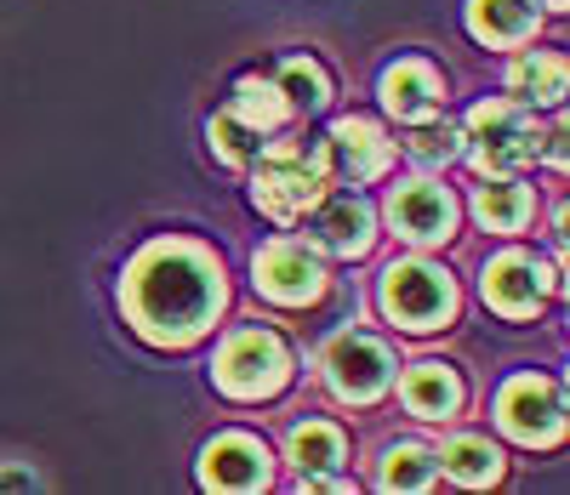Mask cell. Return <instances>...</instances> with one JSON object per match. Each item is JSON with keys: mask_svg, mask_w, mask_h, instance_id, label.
<instances>
[{"mask_svg": "<svg viewBox=\"0 0 570 495\" xmlns=\"http://www.w3.org/2000/svg\"><path fill=\"white\" fill-rule=\"evenodd\" d=\"M400 399H405V410L422 416V422H445V416L462 410V382H456L451 365L422 359V365H411V370L400 376Z\"/></svg>", "mask_w": 570, "mask_h": 495, "instance_id": "cell-15", "label": "cell"}, {"mask_svg": "<svg viewBox=\"0 0 570 495\" xmlns=\"http://www.w3.org/2000/svg\"><path fill=\"white\" fill-rule=\"evenodd\" d=\"M274 86H279V97H285V109H297V115L331 109V75H325V63H314V58H285L279 75H274Z\"/></svg>", "mask_w": 570, "mask_h": 495, "instance_id": "cell-22", "label": "cell"}, {"mask_svg": "<svg viewBox=\"0 0 570 495\" xmlns=\"http://www.w3.org/2000/svg\"><path fill=\"white\" fill-rule=\"evenodd\" d=\"M537 23V0H468V34L480 46H525Z\"/></svg>", "mask_w": 570, "mask_h": 495, "instance_id": "cell-16", "label": "cell"}, {"mask_svg": "<svg viewBox=\"0 0 570 495\" xmlns=\"http://www.w3.org/2000/svg\"><path fill=\"white\" fill-rule=\"evenodd\" d=\"M320 376H325V387L337 393L343 405H376L394 387V354L376 336H365V330H343V336L325 341Z\"/></svg>", "mask_w": 570, "mask_h": 495, "instance_id": "cell-6", "label": "cell"}, {"mask_svg": "<svg viewBox=\"0 0 570 495\" xmlns=\"http://www.w3.org/2000/svg\"><path fill=\"white\" fill-rule=\"evenodd\" d=\"M553 285H559V279H553L537 257H525V251H497V257L485 263L480 296H485V308H497L502 319H531V314H542V303H548Z\"/></svg>", "mask_w": 570, "mask_h": 495, "instance_id": "cell-9", "label": "cell"}, {"mask_svg": "<svg viewBox=\"0 0 570 495\" xmlns=\"http://www.w3.org/2000/svg\"><path fill=\"white\" fill-rule=\"evenodd\" d=\"M212 382L228 399H274V393L292 382V354L285 341L263 325H240L223 336V348L212 359Z\"/></svg>", "mask_w": 570, "mask_h": 495, "instance_id": "cell-5", "label": "cell"}, {"mask_svg": "<svg viewBox=\"0 0 570 495\" xmlns=\"http://www.w3.org/2000/svg\"><path fill=\"white\" fill-rule=\"evenodd\" d=\"M274 462H268V444L252 433H217L206 451H200V484L206 489H228V495H252L268 489Z\"/></svg>", "mask_w": 570, "mask_h": 495, "instance_id": "cell-12", "label": "cell"}, {"mask_svg": "<svg viewBox=\"0 0 570 495\" xmlns=\"http://www.w3.org/2000/svg\"><path fill=\"white\" fill-rule=\"evenodd\" d=\"M564 80H570V69L559 52H519L508 69V97L525 109H553V103H564Z\"/></svg>", "mask_w": 570, "mask_h": 495, "instance_id": "cell-17", "label": "cell"}, {"mask_svg": "<svg viewBox=\"0 0 570 495\" xmlns=\"http://www.w3.org/2000/svg\"><path fill=\"white\" fill-rule=\"evenodd\" d=\"M343 427H331V422H297L292 438H285V456H292V467L303 478H320V473H337L343 467Z\"/></svg>", "mask_w": 570, "mask_h": 495, "instance_id": "cell-20", "label": "cell"}, {"mask_svg": "<svg viewBox=\"0 0 570 495\" xmlns=\"http://www.w3.org/2000/svg\"><path fill=\"white\" fill-rule=\"evenodd\" d=\"M411 131H405V155L416 160V166H428V171H440V166H451V160H462V120H451V115H416V120H405Z\"/></svg>", "mask_w": 570, "mask_h": 495, "instance_id": "cell-21", "label": "cell"}, {"mask_svg": "<svg viewBox=\"0 0 570 495\" xmlns=\"http://www.w3.org/2000/svg\"><path fill=\"white\" fill-rule=\"evenodd\" d=\"M389 222L411 245H445L456 234V200H451L445 182L416 177V182H400L389 194Z\"/></svg>", "mask_w": 570, "mask_h": 495, "instance_id": "cell-11", "label": "cell"}, {"mask_svg": "<svg viewBox=\"0 0 570 495\" xmlns=\"http://www.w3.org/2000/svg\"><path fill=\"white\" fill-rule=\"evenodd\" d=\"M376 303H383V314L400 325V330H445V319L456 314V285L440 263L428 257H400L383 268V279H376Z\"/></svg>", "mask_w": 570, "mask_h": 495, "instance_id": "cell-4", "label": "cell"}, {"mask_svg": "<svg viewBox=\"0 0 570 495\" xmlns=\"http://www.w3.org/2000/svg\"><path fill=\"white\" fill-rule=\"evenodd\" d=\"M383 489H434L440 484V456L422 451V444H394L383 456V473H376Z\"/></svg>", "mask_w": 570, "mask_h": 495, "instance_id": "cell-23", "label": "cell"}, {"mask_svg": "<svg viewBox=\"0 0 570 495\" xmlns=\"http://www.w3.org/2000/svg\"><path fill=\"white\" fill-rule=\"evenodd\" d=\"M325 188H331L325 142H314V137H285V142L257 148V160H252V200H257L263 217L297 222Z\"/></svg>", "mask_w": 570, "mask_h": 495, "instance_id": "cell-2", "label": "cell"}, {"mask_svg": "<svg viewBox=\"0 0 570 495\" xmlns=\"http://www.w3.org/2000/svg\"><path fill=\"white\" fill-rule=\"evenodd\" d=\"M308 217V245L325 257H365L371 251V239H376V217L371 206L360 200V194H320V200L303 211Z\"/></svg>", "mask_w": 570, "mask_h": 495, "instance_id": "cell-10", "label": "cell"}, {"mask_svg": "<svg viewBox=\"0 0 570 495\" xmlns=\"http://www.w3.org/2000/svg\"><path fill=\"white\" fill-rule=\"evenodd\" d=\"M23 484H35V478H23V473H0V489H23Z\"/></svg>", "mask_w": 570, "mask_h": 495, "instance_id": "cell-26", "label": "cell"}, {"mask_svg": "<svg viewBox=\"0 0 570 495\" xmlns=\"http://www.w3.org/2000/svg\"><path fill=\"white\" fill-rule=\"evenodd\" d=\"M537 7H553V12H564V0H537Z\"/></svg>", "mask_w": 570, "mask_h": 495, "instance_id": "cell-27", "label": "cell"}, {"mask_svg": "<svg viewBox=\"0 0 570 495\" xmlns=\"http://www.w3.org/2000/svg\"><path fill=\"white\" fill-rule=\"evenodd\" d=\"M252 285L279 308H303L325 290V263L308 239H268L252 263Z\"/></svg>", "mask_w": 570, "mask_h": 495, "instance_id": "cell-8", "label": "cell"}, {"mask_svg": "<svg viewBox=\"0 0 570 495\" xmlns=\"http://www.w3.org/2000/svg\"><path fill=\"white\" fill-rule=\"evenodd\" d=\"M497 422H502L508 438L531 444V451H542V444H559V438H564V387H559L553 376H537V370L502 382V393H497Z\"/></svg>", "mask_w": 570, "mask_h": 495, "instance_id": "cell-7", "label": "cell"}, {"mask_svg": "<svg viewBox=\"0 0 570 495\" xmlns=\"http://www.w3.org/2000/svg\"><path fill=\"white\" fill-rule=\"evenodd\" d=\"M548 148V131L537 126V109L513 103V97H485L473 103L462 126V160H473L480 177H508L519 166H537Z\"/></svg>", "mask_w": 570, "mask_h": 495, "instance_id": "cell-3", "label": "cell"}, {"mask_svg": "<svg viewBox=\"0 0 570 495\" xmlns=\"http://www.w3.org/2000/svg\"><path fill=\"white\" fill-rule=\"evenodd\" d=\"M325 160H331V171L348 177V182H371V177L389 171L394 142L383 137V126H376V120L343 115L337 126H331V137H325Z\"/></svg>", "mask_w": 570, "mask_h": 495, "instance_id": "cell-13", "label": "cell"}, {"mask_svg": "<svg viewBox=\"0 0 570 495\" xmlns=\"http://www.w3.org/2000/svg\"><path fill=\"white\" fill-rule=\"evenodd\" d=\"M228 109L240 115L252 131H274L285 115H292V109H285V97H279V86L263 80V75H246L240 86H234V103H228Z\"/></svg>", "mask_w": 570, "mask_h": 495, "instance_id": "cell-24", "label": "cell"}, {"mask_svg": "<svg viewBox=\"0 0 570 495\" xmlns=\"http://www.w3.org/2000/svg\"><path fill=\"white\" fill-rule=\"evenodd\" d=\"M376 97H383V109L400 115V120H416V115H434L440 109V75L434 63H422V58H400L394 69H383V86H376Z\"/></svg>", "mask_w": 570, "mask_h": 495, "instance_id": "cell-14", "label": "cell"}, {"mask_svg": "<svg viewBox=\"0 0 570 495\" xmlns=\"http://www.w3.org/2000/svg\"><path fill=\"white\" fill-rule=\"evenodd\" d=\"M223 303H228L223 263L195 239L142 245L120 279V308L137 325V336H149L155 348H188L217 325Z\"/></svg>", "mask_w": 570, "mask_h": 495, "instance_id": "cell-1", "label": "cell"}, {"mask_svg": "<svg viewBox=\"0 0 570 495\" xmlns=\"http://www.w3.org/2000/svg\"><path fill=\"white\" fill-rule=\"evenodd\" d=\"M434 456H440V473L456 478V484H468V489H485V484L502 478V451H497L491 438H480V433L445 438V451H434Z\"/></svg>", "mask_w": 570, "mask_h": 495, "instance_id": "cell-18", "label": "cell"}, {"mask_svg": "<svg viewBox=\"0 0 570 495\" xmlns=\"http://www.w3.org/2000/svg\"><path fill=\"white\" fill-rule=\"evenodd\" d=\"M537 200L525 182H508V177H485L480 188H473V217H480L491 234H519L531 222Z\"/></svg>", "mask_w": 570, "mask_h": 495, "instance_id": "cell-19", "label": "cell"}, {"mask_svg": "<svg viewBox=\"0 0 570 495\" xmlns=\"http://www.w3.org/2000/svg\"><path fill=\"white\" fill-rule=\"evenodd\" d=\"M206 137H212V155L223 160V166H252L257 160V148H263V131H252L234 109H223V115H212V126H206Z\"/></svg>", "mask_w": 570, "mask_h": 495, "instance_id": "cell-25", "label": "cell"}]
</instances>
